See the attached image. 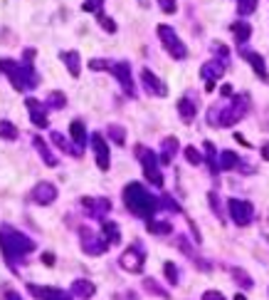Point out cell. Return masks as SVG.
I'll return each instance as SVG.
<instances>
[{
  "instance_id": "obj_1",
  "label": "cell",
  "mask_w": 269,
  "mask_h": 300,
  "mask_svg": "<svg viewBox=\"0 0 269 300\" xmlns=\"http://www.w3.org/2000/svg\"><path fill=\"white\" fill-rule=\"evenodd\" d=\"M0 251L5 256V263L15 270L18 260H23L28 253L35 251V241L8 223H0Z\"/></svg>"
},
{
  "instance_id": "obj_2",
  "label": "cell",
  "mask_w": 269,
  "mask_h": 300,
  "mask_svg": "<svg viewBox=\"0 0 269 300\" xmlns=\"http://www.w3.org/2000/svg\"><path fill=\"white\" fill-rule=\"evenodd\" d=\"M124 204H126V209L134 214V216H138V218H153V214L161 209V199H156L143 184H138V181H134V184H129L126 189H124Z\"/></svg>"
},
{
  "instance_id": "obj_3",
  "label": "cell",
  "mask_w": 269,
  "mask_h": 300,
  "mask_svg": "<svg viewBox=\"0 0 269 300\" xmlns=\"http://www.w3.org/2000/svg\"><path fill=\"white\" fill-rule=\"evenodd\" d=\"M0 72H5V75H8V80L13 82V87H15L18 92H23L25 87H28V89H33V87H37V85H40V77H37V72L33 70V65H30V62L18 65L15 60L3 57V60H0Z\"/></svg>"
},
{
  "instance_id": "obj_4",
  "label": "cell",
  "mask_w": 269,
  "mask_h": 300,
  "mask_svg": "<svg viewBox=\"0 0 269 300\" xmlns=\"http://www.w3.org/2000/svg\"><path fill=\"white\" fill-rule=\"evenodd\" d=\"M136 157H138V162H141V167H143V174H146V179L153 184V186H163V174H161V169H158V164H161V159L151 152L148 146H136Z\"/></svg>"
},
{
  "instance_id": "obj_5",
  "label": "cell",
  "mask_w": 269,
  "mask_h": 300,
  "mask_svg": "<svg viewBox=\"0 0 269 300\" xmlns=\"http://www.w3.org/2000/svg\"><path fill=\"white\" fill-rule=\"evenodd\" d=\"M247 109H249V97H247V94H237V97H232V102L220 112L217 127H232V124H237V122L244 117Z\"/></svg>"
},
{
  "instance_id": "obj_6",
  "label": "cell",
  "mask_w": 269,
  "mask_h": 300,
  "mask_svg": "<svg viewBox=\"0 0 269 300\" xmlns=\"http://www.w3.org/2000/svg\"><path fill=\"white\" fill-rule=\"evenodd\" d=\"M158 38H161L163 47L168 50V55L173 60H185L188 57V47L183 45V40L175 35V30L170 25H158Z\"/></svg>"
},
{
  "instance_id": "obj_7",
  "label": "cell",
  "mask_w": 269,
  "mask_h": 300,
  "mask_svg": "<svg viewBox=\"0 0 269 300\" xmlns=\"http://www.w3.org/2000/svg\"><path fill=\"white\" fill-rule=\"evenodd\" d=\"M79 236H82V251L89 253V256H101L109 251V241H104V236H97L92 228H79Z\"/></svg>"
},
{
  "instance_id": "obj_8",
  "label": "cell",
  "mask_w": 269,
  "mask_h": 300,
  "mask_svg": "<svg viewBox=\"0 0 269 300\" xmlns=\"http://www.w3.org/2000/svg\"><path fill=\"white\" fill-rule=\"evenodd\" d=\"M143 263H146V256H143V251H141L138 243H134L131 248H126L121 253V258H119V265L124 270H129V273H141L143 270Z\"/></svg>"
},
{
  "instance_id": "obj_9",
  "label": "cell",
  "mask_w": 269,
  "mask_h": 300,
  "mask_svg": "<svg viewBox=\"0 0 269 300\" xmlns=\"http://www.w3.org/2000/svg\"><path fill=\"white\" fill-rule=\"evenodd\" d=\"M227 209H230V218L237 223V226H247L254 216V209L249 201H242V199H230L227 201Z\"/></svg>"
},
{
  "instance_id": "obj_10",
  "label": "cell",
  "mask_w": 269,
  "mask_h": 300,
  "mask_svg": "<svg viewBox=\"0 0 269 300\" xmlns=\"http://www.w3.org/2000/svg\"><path fill=\"white\" fill-rule=\"evenodd\" d=\"M222 75H225V62H222V60H207V62L200 67V77L205 80V89H207V92L215 89V82L222 80Z\"/></svg>"
},
{
  "instance_id": "obj_11",
  "label": "cell",
  "mask_w": 269,
  "mask_h": 300,
  "mask_svg": "<svg viewBox=\"0 0 269 300\" xmlns=\"http://www.w3.org/2000/svg\"><path fill=\"white\" fill-rule=\"evenodd\" d=\"M92 146H94V154H97V167L101 169V171H106L109 167H111V154H109V144H106V139L97 131V134H92Z\"/></svg>"
},
{
  "instance_id": "obj_12",
  "label": "cell",
  "mask_w": 269,
  "mask_h": 300,
  "mask_svg": "<svg viewBox=\"0 0 269 300\" xmlns=\"http://www.w3.org/2000/svg\"><path fill=\"white\" fill-rule=\"evenodd\" d=\"M111 72H114V77L119 80V85L124 87V92H126L129 97H136L134 80H131V65H129V62H116V65H111Z\"/></svg>"
},
{
  "instance_id": "obj_13",
  "label": "cell",
  "mask_w": 269,
  "mask_h": 300,
  "mask_svg": "<svg viewBox=\"0 0 269 300\" xmlns=\"http://www.w3.org/2000/svg\"><path fill=\"white\" fill-rule=\"evenodd\" d=\"M30 199H33L35 204H40V206H50V204H55V199H57V189H55V184H50V181H40V184L33 189Z\"/></svg>"
},
{
  "instance_id": "obj_14",
  "label": "cell",
  "mask_w": 269,
  "mask_h": 300,
  "mask_svg": "<svg viewBox=\"0 0 269 300\" xmlns=\"http://www.w3.org/2000/svg\"><path fill=\"white\" fill-rule=\"evenodd\" d=\"M141 82H143L146 92H151V94H156V97H166V94H168V85H166L163 80H158L148 67L141 70Z\"/></svg>"
},
{
  "instance_id": "obj_15",
  "label": "cell",
  "mask_w": 269,
  "mask_h": 300,
  "mask_svg": "<svg viewBox=\"0 0 269 300\" xmlns=\"http://www.w3.org/2000/svg\"><path fill=\"white\" fill-rule=\"evenodd\" d=\"M82 206L89 211V216L92 218H104V214H109L111 211V204L106 201V199H97V196H84L82 199Z\"/></svg>"
},
{
  "instance_id": "obj_16",
  "label": "cell",
  "mask_w": 269,
  "mask_h": 300,
  "mask_svg": "<svg viewBox=\"0 0 269 300\" xmlns=\"http://www.w3.org/2000/svg\"><path fill=\"white\" fill-rule=\"evenodd\" d=\"M25 107L30 109V119H33L35 127H47V104H42L35 97H28L25 99Z\"/></svg>"
},
{
  "instance_id": "obj_17",
  "label": "cell",
  "mask_w": 269,
  "mask_h": 300,
  "mask_svg": "<svg viewBox=\"0 0 269 300\" xmlns=\"http://www.w3.org/2000/svg\"><path fill=\"white\" fill-rule=\"evenodd\" d=\"M28 290L40 298V300H74L72 293H65L62 288H40V285H28Z\"/></svg>"
},
{
  "instance_id": "obj_18",
  "label": "cell",
  "mask_w": 269,
  "mask_h": 300,
  "mask_svg": "<svg viewBox=\"0 0 269 300\" xmlns=\"http://www.w3.org/2000/svg\"><path fill=\"white\" fill-rule=\"evenodd\" d=\"M239 52H242V57L252 65V70L257 72V77H259L262 82H269V72H267V67H264L262 55H257V52H252V50H244V47H239Z\"/></svg>"
},
{
  "instance_id": "obj_19",
  "label": "cell",
  "mask_w": 269,
  "mask_h": 300,
  "mask_svg": "<svg viewBox=\"0 0 269 300\" xmlns=\"http://www.w3.org/2000/svg\"><path fill=\"white\" fill-rule=\"evenodd\" d=\"M69 293L74 295V298H84V300H89L94 293H97V288H94V283L92 280H74L72 283V288H69Z\"/></svg>"
},
{
  "instance_id": "obj_20",
  "label": "cell",
  "mask_w": 269,
  "mask_h": 300,
  "mask_svg": "<svg viewBox=\"0 0 269 300\" xmlns=\"http://www.w3.org/2000/svg\"><path fill=\"white\" fill-rule=\"evenodd\" d=\"M50 139H52V144H55V146H60V149H62L65 154H69V157H82V146L69 144V141H67L60 131H52V136H50Z\"/></svg>"
},
{
  "instance_id": "obj_21",
  "label": "cell",
  "mask_w": 269,
  "mask_h": 300,
  "mask_svg": "<svg viewBox=\"0 0 269 300\" xmlns=\"http://www.w3.org/2000/svg\"><path fill=\"white\" fill-rule=\"evenodd\" d=\"M175 152H178V139L175 136H166L163 139V144H161V164H170L173 162V157H175Z\"/></svg>"
},
{
  "instance_id": "obj_22",
  "label": "cell",
  "mask_w": 269,
  "mask_h": 300,
  "mask_svg": "<svg viewBox=\"0 0 269 300\" xmlns=\"http://www.w3.org/2000/svg\"><path fill=\"white\" fill-rule=\"evenodd\" d=\"M33 144H35V149H37V154L42 157V162L47 164V167H57L60 164V159L50 152V146L42 141V136H33Z\"/></svg>"
},
{
  "instance_id": "obj_23",
  "label": "cell",
  "mask_w": 269,
  "mask_h": 300,
  "mask_svg": "<svg viewBox=\"0 0 269 300\" xmlns=\"http://www.w3.org/2000/svg\"><path fill=\"white\" fill-rule=\"evenodd\" d=\"M60 57H62V62L67 65V70H69V75H72V77H79V72H82V62H79V52H77V50H67V52H62Z\"/></svg>"
},
{
  "instance_id": "obj_24",
  "label": "cell",
  "mask_w": 269,
  "mask_h": 300,
  "mask_svg": "<svg viewBox=\"0 0 269 300\" xmlns=\"http://www.w3.org/2000/svg\"><path fill=\"white\" fill-rule=\"evenodd\" d=\"M69 136H72V141H74L77 146L84 149V144H87V129H84V122H82V119H74V122L69 124Z\"/></svg>"
},
{
  "instance_id": "obj_25",
  "label": "cell",
  "mask_w": 269,
  "mask_h": 300,
  "mask_svg": "<svg viewBox=\"0 0 269 300\" xmlns=\"http://www.w3.org/2000/svg\"><path fill=\"white\" fill-rule=\"evenodd\" d=\"M101 236L111 243V246H116V243H121V233H119V226L114 223V221H106V218H101Z\"/></svg>"
},
{
  "instance_id": "obj_26",
  "label": "cell",
  "mask_w": 269,
  "mask_h": 300,
  "mask_svg": "<svg viewBox=\"0 0 269 300\" xmlns=\"http://www.w3.org/2000/svg\"><path fill=\"white\" fill-rule=\"evenodd\" d=\"M178 112H180L183 122H193L195 114H198V107H195V102H193L190 97H183V99L178 102Z\"/></svg>"
},
{
  "instance_id": "obj_27",
  "label": "cell",
  "mask_w": 269,
  "mask_h": 300,
  "mask_svg": "<svg viewBox=\"0 0 269 300\" xmlns=\"http://www.w3.org/2000/svg\"><path fill=\"white\" fill-rule=\"evenodd\" d=\"M217 162H220V169L222 171H232V169H237L242 162H239V157L235 154V152H227V149H225V152L217 157Z\"/></svg>"
},
{
  "instance_id": "obj_28",
  "label": "cell",
  "mask_w": 269,
  "mask_h": 300,
  "mask_svg": "<svg viewBox=\"0 0 269 300\" xmlns=\"http://www.w3.org/2000/svg\"><path fill=\"white\" fill-rule=\"evenodd\" d=\"M232 33H235V38H237V43H239V47L249 40V35H252V28H249V23H244V20H239V23H232Z\"/></svg>"
},
{
  "instance_id": "obj_29",
  "label": "cell",
  "mask_w": 269,
  "mask_h": 300,
  "mask_svg": "<svg viewBox=\"0 0 269 300\" xmlns=\"http://www.w3.org/2000/svg\"><path fill=\"white\" fill-rule=\"evenodd\" d=\"M205 162H207V167H210L212 174L220 171V162H217V152H215L212 141H205Z\"/></svg>"
},
{
  "instance_id": "obj_30",
  "label": "cell",
  "mask_w": 269,
  "mask_h": 300,
  "mask_svg": "<svg viewBox=\"0 0 269 300\" xmlns=\"http://www.w3.org/2000/svg\"><path fill=\"white\" fill-rule=\"evenodd\" d=\"M146 228H148L151 233H156V236H166V233L173 231V226H170L168 221H153V218L146 221Z\"/></svg>"
},
{
  "instance_id": "obj_31",
  "label": "cell",
  "mask_w": 269,
  "mask_h": 300,
  "mask_svg": "<svg viewBox=\"0 0 269 300\" xmlns=\"http://www.w3.org/2000/svg\"><path fill=\"white\" fill-rule=\"evenodd\" d=\"M106 134H109V139H111L114 144L124 146V141H126V131H124V127H119V124H109V127H106Z\"/></svg>"
},
{
  "instance_id": "obj_32",
  "label": "cell",
  "mask_w": 269,
  "mask_h": 300,
  "mask_svg": "<svg viewBox=\"0 0 269 300\" xmlns=\"http://www.w3.org/2000/svg\"><path fill=\"white\" fill-rule=\"evenodd\" d=\"M230 273H232V278H235V283H237V285H242V288H247V290L254 285V280L249 278V273H247V270H242V268H232Z\"/></svg>"
},
{
  "instance_id": "obj_33",
  "label": "cell",
  "mask_w": 269,
  "mask_h": 300,
  "mask_svg": "<svg viewBox=\"0 0 269 300\" xmlns=\"http://www.w3.org/2000/svg\"><path fill=\"white\" fill-rule=\"evenodd\" d=\"M0 136L8 139V141H15V139H18V127H15L13 122L3 119V122H0Z\"/></svg>"
},
{
  "instance_id": "obj_34",
  "label": "cell",
  "mask_w": 269,
  "mask_h": 300,
  "mask_svg": "<svg viewBox=\"0 0 269 300\" xmlns=\"http://www.w3.org/2000/svg\"><path fill=\"white\" fill-rule=\"evenodd\" d=\"M143 288L148 290V293H153V295H158V298H163V300H168L170 295H168V290H163L153 278H143Z\"/></svg>"
},
{
  "instance_id": "obj_35",
  "label": "cell",
  "mask_w": 269,
  "mask_h": 300,
  "mask_svg": "<svg viewBox=\"0 0 269 300\" xmlns=\"http://www.w3.org/2000/svg\"><path fill=\"white\" fill-rule=\"evenodd\" d=\"M65 104H67V97H65V92H50L47 107H52V109H62Z\"/></svg>"
},
{
  "instance_id": "obj_36",
  "label": "cell",
  "mask_w": 269,
  "mask_h": 300,
  "mask_svg": "<svg viewBox=\"0 0 269 300\" xmlns=\"http://www.w3.org/2000/svg\"><path fill=\"white\" fill-rule=\"evenodd\" d=\"M163 273H166V280H168L170 285H178L180 278H178V268H175V263H170V260L163 263Z\"/></svg>"
},
{
  "instance_id": "obj_37",
  "label": "cell",
  "mask_w": 269,
  "mask_h": 300,
  "mask_svg": "<svg viewBox=\"0 0 269 300\" xmlns=\"http://www.w3.org/2000/svg\"><path fill=\"white\" fill-rule=\"evenodd\" d=\"M257 10V0H237V13L239 15H252Z\"/></svg>"
},
{
  "instance_id": "obj_38",
  "label": "cell",
  "mask_w": 269,
  "mask_h": 300,
  "mask_svg": "<svg viewBox=\"0 0 269 300\" xmlns=\"http://www.w3.org/2000/svg\"><path fill=\"white\" fill-rule=\"evenodd\" d=\"M183 154H185V159H188V164H193V167H198L200 162H202V154L198 152L195 146H185L183 149Z\"/></svg>"
},
{
  "instance_id": "obj_39",
  "label": "cell",
  "mask_w": 269,
  "mask_h": 300,
  "mask_svg": "<svg viewBox=\"0 0 269 300\" xmlns=\"http://www.w3.org/2000/svg\"><path fill=\"white\" fill-rule=\"evenodd\" d=\"M158 5H161V10L168 13V15H173V13L178 10V3H175V0H158Z\"/></svg>"
},
{
  "instance_id": "obj_40",
  "label": "cell",
  "mask_w": 269,
  "mask_h": 300,
  "mask_svg": "<svg viewBox=\"0 0 269 300\" xmlns=\"http://www.w3.org/2000/svg\"><path fill=\"white\" fill-rule=\"evenodd\" d=\"M99 25L106 30V33H116V23L111 20V18H106V15H101L99 13Z\"/></svg>"
},
{
  "instance_id": "obj_41",
  "label": "cell",
  "mask_w": 269,
  "mask_h": 300,
  "mask_svg": "<svg viewBox=\"0 0 269 300\" xmlns=\"http://www.w3.org/2000/svg\"><path fill=\"white\" fill-rule=\"evenodd\" d=\"M161 209H170V211H180V206L166 194V196H161Z\"/></svg>"
},
{
  "instance_id": "obj_42",
  "label": "cell",
  "mask_w": 269,
  "mask_h": 300,
  "mask_svg": "<svg viewBox=\"0 0 269 300\" xmlns=\"http://www.w3.org/2000/svg\"><path fill=\"white\" fill-rule=\"evenodd\" d=\"M87 13H99V8H101V0H84V5H82Z\"/></svg>"
},
{
  "instance_id": "obj_43",
  "label": "cell",
  "mask_w": 269,
  "mask_h": 300,
  "mask_svg": "<svg viewBox=\"0 0 269 300\" xmlns=\"http://www.w3.org/2000/svg\"><path fill=\"white\" fill-rule=\"evenodd\" d=\"M207 199H210V206H212V211H215V214H217V216L222 218V209H220V201H217V194H215V191H210V194H207Z\"/></svg>"
},
{
  "instance_id": "obj_44",
  "label": "cell",
  "mask_w": 269,
  "mask_h": 300,
  "mask_svg": "<svg viewBox=\"0 0 269 300\" xmlns=\"http://www.w3.org/2000/svg\"><path fill=\"white\" fill-rule=\"evenodd\" d=\"M202 300H227V298H225L220 290H205V293H202Z\"/></svg>"
},
{
  "instance_id": "obj_45",
  "label": "cell",
  "mask_w": 269,
  "mask_h": 300,
  "mask_svg": "<svg viewBox=\"0 0 269 300\" xmlns=\"http://www.w3.org/2000/svg\"><path fill=\"white\" fill-rule=\"evenodd\" d=\"M89 67L92 70H111V65L106 60H89Z\"/></svg>"
},
{
  "instance_id": "obj_46",
  "label": "cell",
  "mask_w": 269,
  "mask_h": 300,
  "mask_svg": "<svg viewBox=\"0 0 269 300\" xmlns=\"http://www.w3.org/2000/svg\"><path fill=\"white\" fill-rule=\"evenodd\" d=\"M215 52H220V55H222V57H230V50H227V47H225V45H220V43H217V45H215Z\"/></svg>"
},
{
  "instance_id": "obj_47",
  "label": "cell",
  "mask_w": 269,
  "mask_h": 300,
  "mask_svg": "<svg viewBox=\"0 0 269 300\" xmlns=\"http://www.w3.org/2000/svg\"><path fill=\"white\" fill-rule=\"evenodd\" d=\"M42 263L45 265H55V256L52 253H42Z\"/></svg>"
},
{
  "instance_id": "obj_48",
  "label": "cell",
  "mask_w": 269,
  "mask_h": 300,
  "mask_svg": "<svg viewBox=\"0 0 269 300\" xmlns=\"http://www.w3.org/2000/svg\"><path fill=\"white\" fill-rule=\"evenodd\" d=\"M5 300H23V298H20L15 290H10V288H8V290H5Z\"/></svg>"
},
{
  "instance_id": "obj_49",
  "label": "cell",
  "mask_w": 269,
  "mask_h": 300,
  "mask_svg": "<svg viewBox=\"0 0 269 300\" xmlns=\"http://www.w3.org/2000/svg\"><path fill=\"white\" fill-rule=\"evenodd\" d=\"M262 159H267V162H269V141H264V144H262Z\"/></svg>"
},
{
  "instance_id": "obj_50",
  "label": "cell",
  "mask_w": 269,
  "mask_h": 300,
  "mask_svg": "<svg viewBox=\"0 0 269 300\" xmlns=\"http://www.w3.org/2000/svg\"><path fill=\"white\" fill-rule=\"evenodd\" d=\"M33 57H35V50H25V55H23V60L33 65Z\"/></svg>"
},
{
  "instance_id": "obj_51",
  "label": "cell",
  "mask_w": 269,
  "mask_h": 300,
  "mask_svg": "<svg viewBox=\"0 0 269 300\" xmlns=\"http://www.w3.org/2000/svg\"><path fill=\"white\" fill-rule=\"evenodd\" d=\"M235 141H237V144H242V146H249V141H247L242 134H235Z\"/></svg>"
},
{
  "instance_id": "obj_52",
  "label": "cell",
  "mask_w": 269,
  "mask_h": 300,
  "mask_svg": "<svg viewBox=\"0 0 269 300\" xmlns=\"http://www.w3.org/2000/svg\"><path fill=\"white\" fill-rule=\"evenodd\" d=\"M220 92H222V97H230V94H232V87H230V85H222Z\"/></svg>"
},
{
  "instance_id": "obj_53",
  "label": "cell",
  "mask_w": 269,
  "mask_h": 300,
  "mask_svg": "<svg viewBox=\"0 0 269 300\" xmlns=\"http://www.w3.org/2000/svg\"><path fill=\"white\" fill-rule=\"evenodd\" d=\"M235 300H247V298H244L242 293H237V295H235Z\"/></svg>"
}]
</instances>
